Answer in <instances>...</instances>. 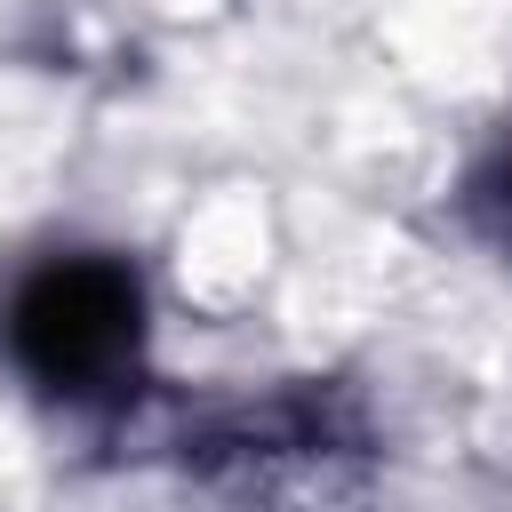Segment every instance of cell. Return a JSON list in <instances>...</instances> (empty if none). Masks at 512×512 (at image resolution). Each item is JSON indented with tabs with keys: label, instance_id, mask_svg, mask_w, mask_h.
<instances>
[{
	"label": "cell",
	"instance_id": "obj_1",
	"mask_svg": "<svg viewBox=\"0 0 512 512\" xmlns=\"http://www.w3.org/2000/svg\"><path fill=\"white\" fill-rule=\"evenodd\" d=\"M136 336H144L136 280L104 256L48 264L8 312V344L48 392H104L136 360Z\"/></svg>",
	"mask_w": 512,
	"mask_h": 512
}]
</instances>
